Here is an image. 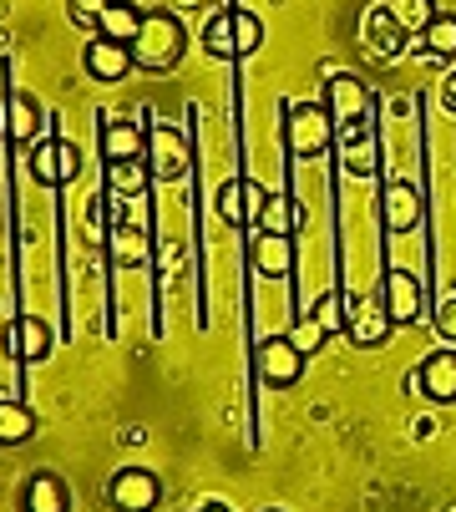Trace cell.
Wrapping results in <instances>:
<instances>
[{
  "label": "cell",
  "mask_w": 456,
  "mask_h": 512,
  "mask_svg": "<svg viewBox=\"0 0 456 512\" xmlns=\"http://www.w3.org/2000/svg\"><path fill=\"white\" fill-rule=\"evenodd\" d=\"M183 41L188 36H183L173 11H147L142 31L132 41V66H142V71H173L178 56H183Z\"/></svg>",
  "instance_id": "6da1fadb"
},
{
  "label": "cell",
  "mask_w": 456,
  "mask_h": 512,
  "mask_svg": "<svg viewBox=\"0 0 456 512\" xmlns=\"http://www.w3.org/2000/svg\"><path fill=\"white\" fill-rule=\"evenodd\" d=\"M284 148L294 158H320L325 148H335V117L320 102H299L284 112Z\"/></svg>",
  "instance_id": "7a4b0ae2"
},
{
  "label": "cell",
  "mask_w": 456,
  "mask_h": 512,
  "mask_svg": "<svg viewBox=\"0 0 456 512\" xmlns=\"http://www.w3.org/2000/svg\"><path fill=\"white\" fill-rule=\"evenodd\" d=\"M26 168H31V178L41 188H66V183L82 178V148L66 142V137H41V142H31Z\"/></svg>",
  "instance_id": "3957f363"
},
{
  "label": "cell",
  "mask_w": 456,
  "mask_h": 512,
  "mask_svg": "<svg viewBox=\"0 0 456 512\" xmlns=\"http://www.w3.org/2000/svg\"><path fill=\"white\" fill-rule=\"evenodd\" d=\"M391 330H396V325H391L386 300H380V295H355V300H345V335H350L360 350L386 345Z\"/></svg>",
  "instance_id": "277c9868"
},
{
  "label": "cell",
  "mask_w": 456,
  "mask_h": 512,
  "mask_svg": "<svg viewBox=\"0 0 456 512\" xmlns=\"http://www.w3.org/2000/svg\"><path fill=\"white\" fill-rule=\"evenodd\" d=\"M107 502H112V512H158L163 482L152 477L147 467H122V472L107 482Z\"/></svg>",
  "instance_id": "5b68a950"
},
{
  "label": "cell",
  "mask_w": 456,
  "mask_h": 512,
  "mask_svg": "<svg viewBox=\"0 0 456 512\" xmlns=\"http://www.w3.org/2000/svg\"><path fill=\"white\" fill-rule=\"evenodd\" d=\"M147 168H152V178H163V183H173V178H183L188 168H193V148H188V137L178 132V127H152L147 132Z\"/></svg>",
  "instance_id": "8992f818"
},
{
  "label": "cell",
  "mask_w": 456,
  "mask_h": 512,
  "mask_svg": "<svg viewBox=\"0 0 456 512\" xmlns=\"http://www.w3.org/2000/svg\"><path fill=\"white\" fill-rule=\"evenodd\" d=\"M380 300H386L391 325H416L426 315V284L411 269H386V279H380Z\"/></svg>",
  "instance_id": "52a82bcc"
},
{
  "label": "cell",
  "mask_w": 456,
  "mask_h": 512,
  "mask_svg": "<svg viewBox=\"0 0 456 512\" xmlns=\"http://www.w3.org/2000/svg\"><path fill=\"white\" fill-rule=\"evenodd\" d=\"M254 371H259V381L264 386H294L299 381V371H304V355L294 350V340L289 335H269V340H259V350H254Z\"/></svg>",
  "instance_id": "ba28073f"
},
{
  "label": "cell",
  "mask_w": 456,
  "mask_h": 512,
  "mask_svg": "<svg viewBox=\"0 0 456 512\" xmlns=\"http://www.w3.org/2000/svg\"><path fill=\"white\" fill-rule=\"evenodd\" d=\"M335 148L350 178H370L375 173V132H370V112L355 122H335Z\"/></svg>",
  "instance_id": "9c48e42d"
},
{
  "label": "cell",
  "mask_w": 456,
  "mask_h": 512,
  "mask_svg": "<svg viewBox=\"0 0 456 512\" xmlns=\"http://www.w3.org/2000/svg\"><path fill=\"white\" fill-rule=\"evenodd\" d=\"M421 213H426V203H421V193L411 183H391L386 193H380V224H386L391 234L421 229Z\"/></svg>",
  "instance_id": "30bf717a"
},
{
  "label": "cell",
  "mask_w": 456,
  "mask_h": 512,
  "mask_svg": "<svg viewBox=\"0 0 456 512\" xmlns=\"http://www.w3.org/2000/svg\"><path fill=\"white\" fill-rule=\"evenodd\" d=\"M147 158V132L127 117H107L102 122V163H132Z\"/></svg>",
  "instance_id": "8fae6325"
},
{
  "label": "cell",
  "mask_w": 456,
  "mask_h": 512,
  "mask_svg": "<svg viewBox=\"0 0 456 512\" xmlns=\"http://www.w3.org/2000/svg\"><path fill=\"white\" fill-rule=\"evenodd\" d=\"M82 61H87V77H92V82H122L127 71H132V46L97 36V41H87Z\"/></svg>",
  "instance_id": "7c38bea8"
},
{
  "label": "cell",
  "mask_w": 456,
  "mask_h": 512,
  "mask_svg": "<svg viewBox=\"0 0 456 512\" xmlns=\"http://www.w3.org/2000/svg\"><path fill=\"white\" fill-rule=\"evenodd\" d=\"M416 386H421L426 401L451 406V401H456V355H451V350L426 355V360H421V371H416Z\"/></svg>",
  "instance_id": "4fadbf2b"
},
{
  "label": "cell",
  "mask_w": 456,
  "mask_h": 512,
  "mask_svg": "<svg viewBox=\"0 0 456 512\" xmlns=\"http://www.w3.org/2000/svg\"><path fill=\"white\" fill-rule=\"evenodd\" d=\"M6 350H11L16 360H26V365H41V360L51 355V325H46L41 315H21V320H11Z\"/></svg>",
  "instance_id": "5bb4252c"
},
{
  "label": "cell",
  "mask_w": 456,
  "mask_h": 512,
  "mask_svg": "<svg viewBox=\"0 0 456 512\" xmlns=\"http://www.w3.org/2000/svg\"><path fill=\"white\" fill-rule=\"evenodd\" d=\"M21 512H71V492L56 472H31L21 487Z\"/></svg>",
  "instance_id": "9a60e30c"
},
{
  "label": "cell",
  "mask_w": 456,
  "mask_h": 512,
  "mask_svg": "<svg viewBox=\"0 0 456 512\" xmlns=\"http://www.w3.org/2000/svg\"><path fill=\"white\" fill-rule=\"evenodd\" d=\"M147 229L142 224H122V218H112L107 224V254H112V264L117 269H137L142 259H147Z\"/></svg>",
  "instance_id": "2e32d148"
},
{
  "label": "cell",
  "mask_w": 456,
  "mask_h": 512,
  "mask_svg": "<svg viewBox=\"0 0 456 512\" xmlns=\"http://www.w3.org/2000/svg\"><path fill=\"white\" fill-rule=\"evenodd\" d=\"M249 259H254V269L264 274V279H284L289 269H294V244L284 239V234H254V244H249Z\"/></svg>",
  "instance_id": "e0dca14e"
},
{
  "label": "cell",
  "mask_w": 456,
  "mask_h": 512,
  "mask_svg": "<svg viewBox=\"0 0 456 512\" xmlns=\"http://www.w3.org/2000/svg\"><path fill=\"white\" fill-rule=\"evenodd\" d=\"M406 41H411V36L391 21V11H386V6H375V11L365 16V46H370L380 61H396V56L406 51Z\"/></svg>",
  "instance_id": "ac0fdd59"
},
{
  "label": "cell",
  "mask_w": 456,
  "mask_h": 512,
  "mask_svg": "<svg viewBox=\"0 0 456 512\" xmlns=\"http://www.w3.org/2000/svg\"><path fill=\"white\" fill-rule=\"evenodd\" d=\"M370 112V92L365 82H355L350 71H340V77H330V117L335 122H355Z\"/></svg>",
  "instance_id": "d6986e66"
},
{
  "label": "cell",
  "mask_w": 456,
  "mask_h": 512,
  "mask_svg": "<svg viewBox=\"0 0 456 512\" xmlns=\"http://www.w3.org/2000/svg\"><path fill=\"white\" fill-rule=\"evenodd\" d=\"M6 137L11 142H41V107L26 92H11L6 102Z\"/></svg>",
  "instance_id": "ffe728a7"
},
{
  "label": "cell",
  "mask_w": 456,
  "mask_h": 512,
  "mask_svg": "<svg viewBox=\"0 0 456 512\" xmlns=\"http://www.w3.org/2000/svg\"><path fill=\"white\" fill-rule=\"evenodd\" d=\"M142 16H147V11H137L132 0H112V6L102 11V21H97V36L132 46V41H137V31H142Z\"/></svg>",
  "instance_id": "44dd1931"
},
{
  "label": "cell",
  "mask_w": 456,
  "mask_h": 512,
  "mask_svg": "<svg viewBox=\"0 0 456 512\" xmlns=\"http://www.w3.org/2000/svg\"><path fill=\"white\" fill-rule=\"evenodd\" d=\"M152 183V168L147 158H132V163H107V198H142Z\"/></svg>",
  "instance_id": "7402d4cb"
},
{
  "label": "cell",
  "mask_w": 456,
  "mask_h": 512,
  "mask_svg": "<svg viewBox=\"0 0 456 512\" xmlns=\"http://www.w3.org/2000/svg\"><path fill=\"white\" fill-rule=\"evenodd\" d=\"M299 224H304L299 203H294V198H284V193H269V198H264V213H259V224H254V229L294 239V229H299Z\"/></svg>",
  "instance_id": "603a6c76"
},
{
  "label": "cell",
  "mask_w": 456,
  "mask_h": 512,
  "mask_svg": "<svg viewBox=\"0 0 456 512\" xmlns=\"http://www.w3.org/2000/svg\"><path fill=\"white\" fill-rule=\"evenodd\" d=\"M36 436V411L21 401H0V447H26Z\"/></svg>",
  "instance_id": "cb8c5ba5"
},
{
  "label": "cell",
  "mask_w": 456,
  "mask_h": 512,
  "mask_svg": "<svg viewBox=\"0 0 456 512\" xmlns=\"http://www.w3.org/2000/svg\"><path fill=\"white\" fill-rule=\"evenodd\" d=\"M203 51L218 56V61H239V41H234V11H218L208 26H203Z\"/></svg>",
  "instance_id": "d4e9b609"
},
{
  "label": "cell",
  "mask_w": 456,
  "mask_h": 512,
  "mask_svg": "<svg viewBox=\"0 0 456 512\" xmlns=\"http://www.w3.org/2000/svg\"><path fill=\"white\" fill-rule=\"evenodd\" d=\"M391 21L406 31V36H421L431 21H436V0H386Z\"/></svg>",
  "instance_id": "484cf974"
},
{
  "label": "cell",
  "mask_w": 456,
  "mask_h": 512,
  "mask_svg": "<svg viewBox=\"0 0 456 512\" xmlns=\"http://www.w3.org/2000/svg\"><path fill=\"white\" fill-rule=\"evenodd\" d=\"M218 218L228 229H249V203H244V178H228L223 188H218Z\"/></svg>",
  "instance_id": "4316f807"
},
{
  "label": "cell",
  "mask_w": 456,
  "mask_h": 512,
  "mask_svg": "<svg viewBox=\"0 0 456 512\" xmlns=\"http://www.w3.org/2000/svg\"><path fill=\"white\" fill-rule=\"evenodd\" d=\"M421 41H426V56H431V61L456 56V16H441V11H436V21L421 31Z\"/></svg>",
  "instance_id": "83f0119b"
},
{
  "label": "cell",
  "mask_w": 456,
  "mask_h": 512,
  "mask_svg": "<svg viewBox=\"0 0 456 512\" xmlns=\"http://www.w3.org/2000/svg\"><path fill=\"white\" fill-rule=\"evenodd\" d=\"M234 11V41H239V56H254L259 46H264V21L254 16V11H244V6H228Z\"/></svg>",
  "instance_id": "f1b7e54d"
},
{
  "label": "cell",
  "mask_w": 456,
  "mask_h": 512,
  "mask_svg": "<svg viewBox=\"0 0 456 512\" xmlns=\"http://www.w3.org/2000/svg\"><path fill=\"white\" fill-rule=\"evenodd\" d=\"M310 320L325 325V335L330 330H345V295H340V289H325V295L315 300V310H310Z\"/></svg>",
  "instance_id": "f546056e"
},
{
  "label": "cell",
  "mask_w": 456,
  "mask_h": 512,
  "mask_svg": "<svg viewBox=\"0 0 456 512\" xmlns=\"http://www.w3.org/2000/svg\"><path fill=\"white\" fill-rule=\"evenodd\" d=\"M289 340H294V350L304 355V360H310L320 345H325V325H315L310 315H304V320H294V330H289Z\"/></svg>",
  "instance_id": "4dcf8cb0"
},
{
  "label": "cell",
  "mask_w": 456,
  "mask_h": 512,
  "mask_svg": "<svg viewBox=\"0 0 456 512\" xmlns=\"http://www.w3.org/2000/svg\"><path fill=\"white\" fill-rule=\"evenodd\" d=\"M107 6H112V0H66V16H71L76 26H97Z\"/></svg>",
  "instance_id": "1f68e13d"
},
{
  "label": "cell",
  "mask_w": 456,
  "mask_h": 512,
  "mask_svg": "<svg viewBox=\"0 0 456 512\" xmlns=\"http://www.w3.org/2000/svg\"><path fill=\"white\" fill-rule=\"evenodd\" d=\"M436 335L456 340V300H441V310H436Z\"/></svg>",
  "instance_id": "d6a6232c"
},
{
  "label": "cell",
  "mask_w": 456,
  "mask_h": 512,
  "mask_svg": "<svg viewBox=\"0 0 456 512\" xmlns=\"http://www.w3.org/2000/svg\"><path fill=\"white\" fill-rule=\"evenodd\" d=\"M441 102L456 112V71H451V77H446V87H441Z\"/></svg>",
  "instance_id": "836d02e7"
},
{
  "label": "cell",
  "mask_w": 456,
  "mask_h": 512,
  "mask_svg": "<svg viewBox=\"0 0 456 512\" xmlns=\"http://www.w3.org/2000/svg\"><path fill=\"white\" fill-rule=\"evenodd\" d=\"M178 11H203V0H173Z\"/></svg>",
  "instance_id": "e575fe53"
},
{
  "label": "cell",
  "mask_w": 456,
  "mask_h": 512,
  "mask_svg": "<svg viewBox=\"0 0 456 512\" xmlns=\"http://www.w3.org/2000/svg\"><path fill=\"white\" fill-rule=\"evenodd\" d=\"M198 512H228V502H203Z\"/></svg>",
  "instance_id": "d590c367"
},
{
  "label": "cell",
  "mask_w": 456,
  "mask_h": 512,
  "mask_svg": "<svg viewBox=\"0 0 456 512\" xmlns=\"http://www.w3.org/2000/svg\"><path fill=\"white\" fill-rule=\"evenodd\" d=\"M269 512H274V507H269Z\"/></svg>",
  "instance_id": "8d00e7d4"
}]
</instances>
